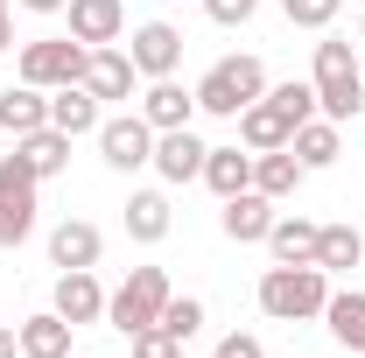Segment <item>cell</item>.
I'll return each instance as SVG.
<instances>
[{"label":"cell","mask_w":365,"mask_h":358,"mask_svg":"<svg viewBox=\"0 0 365 358\" xmlns=\"http://www.w3.org/2000/svg\"><path fill=\"white\" fill-rule=\"evenodd\" d=\"M323 302H330V274L323 267H288V260H274V267L260 274V310H267L274 323H309V316H323Z\"/></svg>","instance_id":"6da1fadb"},{"label":"cell","mask_w":365,"mask_h":358,"mask_svg":"<svg viewBox=\"0 0 365 358\" xmlns=\"http://www.w3.org/2000/svg\"><path fill=\"white\" fill-rule=\"evenodd\" d=\"M309 85H317V113L323 120L344 127V120L365 113V78H359V63H351V43H337V36L317 43V78H309Z\"/></svg>","instance_id":"7a4b0ae2"},{"label":"cell","mask_w":365,"mask_h":358,"mask_svg":"<svg viewBox=\"0 0 365 358\" xmlns=\"http://www.w3.org/2000/svg\"><path fill=\"white\" fill-rule=\"evenodd\" d=\"M253 98H267V63H260V56H225V63L204 71V85H197V113L239 120Z\"/></svg>","instance_id":"3957f363"},{"label":"cell","mask_w":365,"mask_h":358,"mask_svg":"<svg viewBox=\"0 0 365 358\" xmlns=\"http://www.w3.org/2000/svg\"><path fill=\"white\" fill-rule=\"evenodd\" d=\"M176 288H169V274L162 267H134L120 281V295H106V323L120 330V337H134L148 323H162V302H169Z\"/></svg>","instance_id":"277c9868"},{"label":"cell","mask_w":365,"mask_h":358,"mask_svg":"<svg viewBox=\"0 0 365 358\" xmlns=\"http://www.w3.org/2000/svg\"><path fill=\"white\" fill-rule=\"evenodd\" d=\"M85 56L91 49L78 36H43V43H21V85L56 91V85H85Z\"/></svg>","instance_id":"5b68a950"},{"label":"cell","mask_w":365,"mask_h":358,"mask_svg":"<svg viewBox=\"0 0 365 358\" xmlns=\"http://www.w3.org/2000/svg\"><path fill=\"white\" fill-rule=\"evenodd\" d=\"M98 155H106V169H148L155 162V127L140 120V113H120V120H98Z\"/></svg>","instance_id":"8992f818"},{"label":"cell","mask_w":365,"mask_h":358,"mask_svg":"<svg viewBox=\"0 0 365 358\" xmlns=\"http://www.w3.org/2000/svg\"><path fill=\"white\" fill-rule=\"evenodd\" d=\"M127 56H134L140 78H176V63H182V29H169V21H140Z\"/></svg>","instance_id":"52a82bcc"},{"label":"cell","mask_w":365,"mask_h":358,"mask_svg":"<svg viewBox=\"0 0 365 358\" xmlns=\"http://www.w3.org/2000/svg\"><path fill=\"white\" fill-rule=\"evenodd\" d=\"M85 91L91 98H134L140 91V71H134V56H127V49H91L85 56Z\"/></svg>","instance_id":"ba28073f"},{"label":"cell","mask_w":365,"mask_h":358,"mask_svg":"<svg viewBox=\"0 0 365 358\" xmlns=\"http://www.w3.org/2000/svg\"><path fill=\"white\" fill-rule=\"evenodd\" d=\"M204 140L190 134V127H169V134H155V176L162 183H197L204 176Z\"/></svg>","instance_id":"9c48e42d"},{"label":"cell","mask_w":365,"mask_h":358,"mask_svg":"<svg viewBox=\"0 0 365 358\" xmlns=\"http://www.w3.org/2000/svg\"><path fill=\"white\" fill-rule=\"evenodd\" d=\"M218 225H225V239H239V246H267V232H274V197L239 190V197H225Z\"/></svg>","instance_id":"30bf717a"},{"label":"cell","mask_w":365,"mask_h":358,"mask_svg":"<svg viewBox=\"0 0 365 358\" xmlns=\"http://www.w3.org/2000/svg\"><path fill=\"white\" fill-rule=\"evenodd\" d=\"M63 14H71V36L85 49H106V43L127 36V7H120V0H71Z\"/></svg>","instance_id":"8fae6325"},{"label":"cell","mask_w":365,"mask_h":358,"mask_svg":"<svg viewBox=\"0 0 365 358\" xmlns=\"http://www.w3.org/2000/svg\"><path fill=\"white\" fill-rule=\"evenodd\" d=\"M56 316L78 330V323H98L106 316V288H98V274L91 267H71V274H56Z\"/></svg>","instance_id":"7c38bea8"},{"label":"cell","mask_w":365,"mask_h":358,"mask_svg":"<svg viewBox=\"0 0 365 358\" xmlns=\"http://www.w3.org/2000/svg\"><path fill=\"white\" fill-rule=\"evenodd\" d=\"M190 113H197V91H182L176 78H155V85L140 91V120H148L155 134H169V127H190Z\"/></svg>","instance_id":"4fadbf2b"},{"label":"cell","mask_w":365,"mask_h":358,"mask_svg":"<svg viewBox=\"0 0 365 358\" xmlns=\"http://www.w3.org/2000/svg\"><path fill=\"white\" fill-rule=\"evenodd\" d=\"M98 253H106V239H98V225L91 218H63L49 232V260L71 274V267H98Z\"/></svg>","instance_id":"5bb4252c"},{"label":"cell","mask_w":365,"mask_h":358,"mask_svg":"<svg viewBox=\"0 0 365 358\" xmlns=\"http://www.w3.org/2000/svg\"><path fill=\"white\" fill-rule=\"evenodd\" d=\"M36 127H49V91L36 85H7L0 91V134H36Z\"/></svg>","instance_id":"9a60e30c"},{"label":"cell","mask_w":365,"mask_h":358,"mask_svg":"<svg viewBox=\"0 0 365 358\" xmlns=\"http://www.w3.org/2000/svg\"><path fill=\"white\" fill-rule=\"evenodd\" d=\"M49 127H56V134H98V98H91L85 85H56L49 91Z\"/></svg>","instance_id":"2e32d148"},{"label":"cell","mask_w":365,"mask_h":358,"mask_svg":"<svg viewBox=\"0 0 365 358\" xmlns=\"http://www.w3.org/2000/svg\"><path fill=\"white\" fill-rule=\"evenodd\" d=\"M204 183L218 190V204L239 197V190H253V148H211L204 155Z\"/></svg>","instance_id":"e0dca14e"},{"label":"cell","mask_w":365,"mask_h":358,"mask_svg":"<svg viewBox=\"0 0 365 358\" xmlns=\"http://www.w3.org/2000/svg\"><path fill=\"white\" fill-rule=\"evenodd\" d=\"M288 148H295V162H302V169H330V162H337V155H344V134H337V120H302V127H295V140H288Z\"/></svg>","instance_id":"ac0fdd59"},{"label":"cell","mask_w":365,"mask_h":358,"mask_svg":"<svg viewBox=\"0 0 365 358\" xmlns=\"http://www.w3.org/2000/svg\"><path fill=\"white\" fill-rule=\"evenodd\" d=\"M14 155H21V162H29V169L49 183V176H63V169H71V134H56V127H36V134L14 140Z\"/></svg>","instance_id":"d6986e66"},{"label":"cell","mask_w":365,"mask_h":358,"mask_svg":"<svg viewBox=\"0 0 365 358\" xmlns=\"http://www.w3.org/2000/svg\"><path fill=\"white\" fill-rule=\"evenodd\" d=\"M239 140H246L253 155H267V148H288V140H295V127H288V120L274 113L267 98H253V106L239 113Z\"/></svg>","instance_id":"ffe728a7"},{"label":"cell","mask_w":365,"mask_h":358,"mask_svg":"<svg viewBox=\"0 0 365 358\" xmlns=\"http://www.w3.org/2000/svg\"><path fill=\"white\" fill-rule=\"evenodd\" d=\"M309 176L302 162H295V148H267V155H253V190L260 197H295V183Z\"/></svg>","instance_id":"44dd1931"},{"label":"cell","mask_w":365,"mask_h":358,"mask_svg":"<svg viewBox=\"0 0 365 358\" xmlns=\"http://www.w3.org/2000/svg\"><path fill=\"white\" fill-rule=\"evenodd\" d=\"M317 232H323V225H309V218H274V232H267L274 260H288V267H317Z\"/></svg>","instance_id":"7402d4cb"},{"label":"cell","mask_w":365,"mask_h":358,"mask_svg":"<svg viewBox=\"0 0 365 358\" xmlns=\"http://www.w3.org/2000/svg\"><path fill=\"white\" fill-rule=\"evenodd\" d=\"M21 330V358H71V323L49 310V316H29V323H14Z\"/></svg>","instance_id":"603a6c76"},{"label":"cell","mask_w":365,"mask_h":358,"mask_svg":"<svg viewBox=\"0 0 365 358\" xmlns=\"http://www.w3.org/2000/svg\"><path fill=\"white\" fill-rule=\"evenodd\" d=\"M323 323H330V337H337L344 352H365V295L359 288L330 295V302H323Z\"/></svg>","instance_id":"cb8c5ba5"},{"label":"cell","mask_w":365,"mask_h":358,"mask_svg":"<svg viewBox=\"0 0 365 358\" xmlns=\"http://www.w3.org/2000/svg\"><path fill=\"white\" fill-rule=\"evenodd\" d=\"M127 239H140V246L169 239V197H162V190H140V197H127Z\"/></svg>","instance_id":"d4e9b609"},{"label":"cell","mask_w":365,"mask_h":358,"mask_svg":"<svg viewBox=\"0 0 365 358\" xmlns=\"http://www.w3.org/2000/svg\"><path fill=\"white\" fill-rule=\"evenodd\" d=\"M359 253H365L359 225H323V232H317V267H323V274H344V267H359Z\"/></svg>","instance_id":"484cf974"},{"label":"cell","mask_w":365,"mask_h":358,"mask_svg":"<svg viewBox=\"0 0 365 358\" xmlns=\"http://www.w3.org/2000/svg\"><path fill=\"white\" fill-rule=\"evenodd\" d=\"M267 106L288 120V127H302V120H317V85H274Z\"/></svg>","instance_id":"4316f807"},{"label":"cell","mask_w":365,"mask_h":358,"mask_svg":"<svg viewBox=\"0 0 365 358\" xmlns=\"http://www.w3.org/2000/svg\"><path fill=\"white\" fill-rule=\"evenodd\" d=\"M162 330L190 344V337L204 330V302H197V295H169V302H162Z\"/></svg>","instance_id":"83f0119b"},{"label":"cell","mask_w":365,"mask_h":358,"mask_svg":"<svg viewBox=\"0 0 365 358\" xmlns=\"http://www.w3.org/2000/svg\"><path fill=\"white\" fill-rule=\"evenodd\" d=\"M36 232V204L29 197H0V246H21Z\"/></svg>","instance_id":"f1b7e54d"},{"label":"cell","mask_w":365,"mask_h":358,"mask_svg":"<svg viewBox=\"0 0 365 358\" xmlns=\"http://www.w3.org/2000/svg\"><path fill=\"white\" fill-rule=\"evenodd\" d=\"M337 7H344V0H281V14H288L295 29H330Z\"/></svg>","instance_id":"f546056e"},{"label":"cell","mask_w":365,"mask_h":358,"mask_svg":"<svg viewBox=\"0 0 365 358\" xmlns=\"http://www.w3.org/2000/svg\"><path fill=\"white\" fill-rule=\"evenodd\" d=\"M36 169H29V162H21V155H0V197H29V204H36Z\"/></svg>","instance_id":"4dcf8cb0"},{"label":"cell","mask_w":365,"mask_h":358,"mask_svg":"<svg viewBox=\"0 0 365 358\" xmlns=\"http://www.w3.org/2000/svg\"><path fill=\"white\" fill-rule=\"evenodd\" d=\"M127 344H134V358H182V337H169L162 323H148V330H134Z\"/></svg>","instance_id":"1f68e13d"},{"label":"cell","mask_w":365,"mask_h":358,"mask_svg":"<svg viewBox=\"0 0 365 358\" xmlns=\"http://www.w3.org/2000/svg\"><path fill=\"white\" fill-rule=\"evenodd\" d=\"M253 7H260V0H204V14H211L218 29H246V21H253Z\"/></svg>","instance_id":"d6a6232c"},{"label":"cell","mask_w":365,"mask_h":358,"mask_svg":"<svg viewBox=\"0 0 365 358\" xmlns=\"http://www.w3.org/2000/svg\"><path fill=\"white\" fill-rule=\"evenodd\" d=\"M218 358H267V352H260V337L232 330V337H218Z\"/></svg>","instance_id":"836d02e7"},{"label":"cell","mask_w":365,"mask_h":358,"mask_svg":"<svg viewBox=\"0 0 365 358\" xmlns=\"http://www.w3.org/2000/svg\"><path fill=\"white\" fill-rule=\"evenodd\" d=\"M0 358H21V330L14 323H0Z\"/></svg>","instance_id":"e575fe53"},{"label":"cell","mask_w":365,"mask_h":358,"mask_svg":"<svg viewBox=\"0 0 365 358\" xmlns=\"http://www.w3.org/2000/svg\"><path fill=\"white\" fill-rule=\"evenodd\" d=\"M21 7H29V14H63L71 0H21Z\"/></svg>","instance_id":"d590c367"},{"label":"cell","mask_w":365,"mask_h":358,"mask_svg":"<svg viewBox=\"0 0 365 358\" xmlns=\"http://www.w3.org/2000/svg\"><path fill=\"white\" fill-rule=\"evenodd\" d=\"M7 43H14V21H7V14H0V49H7Z\"/></svg>","instance_id":"8d00e7d4"},{"label":"cell","mask_w":365,"mask_h":358,"mask_svg":"<svg viewBox=\"0 0 365 358\" xmlns=\"http://www.w3.org/2000/svg\"><path fill=\"white\" fill-rule=\"evenodd\" d=\"M7 7H14V0H0V14H7Z\"/></svg>","instance_id":"74e56055"},{"label":"cell","mask_w":365,"mask_h":358,"mask_svg":"<svg viewBox=\"0 0 365 358\" xmlns=\"http://www.w3.org/2000/svg\"><path fill=\"white\" fill-rule=\"evenodd\" d=\"M359 43H365V21H359Z\"/></svg>","instance_id":"f35d334b"},{"label":"cell","mask_w":365,"mask_h":358,"mask_svg":"<svg viewBox=\"0 0 365 358\" xmlns=\"http://www.w3.org/2000/svg\"><path fill=\"white\" fill-rule=\"evenodd\" d=\"M359 7H365V0H359Z\"/></svg>","instance_id":"ab89813d"}]
</instances>
